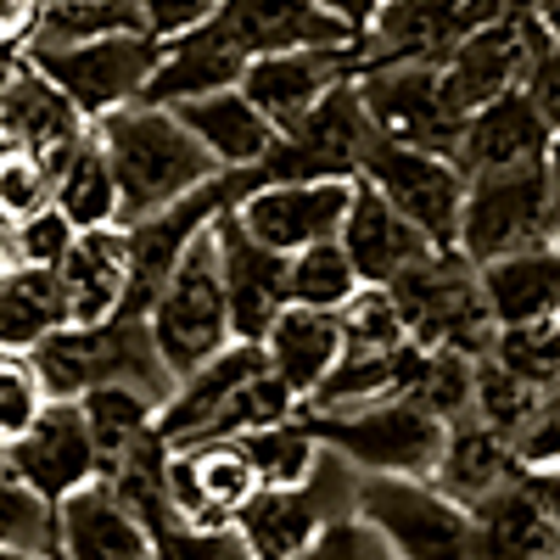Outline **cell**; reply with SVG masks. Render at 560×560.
I'll list each match as a JSON object with an SVG mask.
<instances>
[{
	"label": "cell",
	"instance_id": "cell-1",
	"mask_svg": "<svg viewBox=\"0 0 560 560\" xmlns=\"http://www.w3.org/2000/svg\"><path fill=\"white\" fill-rule=\"evenodd\" d=\"M107 152L113 185H118V224H140L163 208H174L179 197L202 191L208 179H219L224 168L179 129V118L168 107L152 102H129L107 118L90 124Z\"/></svg>",
	"mask_w": 560,
	"mask_h": 560
},
{
	"label": "cell",
	"instance_id": "cell-2",
	"mask_svg": "<svg viewBox=\"0 0 560 560\" xmlns=\"http://www.w3.org/2000/svg\"><path fill=\"white\" fill-rule=\"evenodd\" d=\"M533 247H555V158L499 174H465L454 253L465 264H493Z\"/></svg>",
	"mask_w": 560,
	"mask_h": 560
},
{
	"label": "cell",
	"instance_id": "cell-3",
	"mask_svg": "<svg viewBox=\"0 0 560 560\" xmlns=\"http://www.w3.org/2000/svg\"><path fill=\"white\" fill-rule=\"evenodd\" d=\"M28 364L39 370V382L51 398H79L90 387H140L152 398H168V370L152 353L147 319L140 314H113L107 325H57L39 348H28Z\"/></svg>",
	"mask_w": 560,
	"mask_h": 560
},
{
	"label": "cell",
	"instance_id": "cell-4",
	"mask_svg": "<svg viewBox=\"0 0 560 560\" xmlns=\"http://www.w3.org/2000/svg\"><path fill=\"white\" fill-rule=\"evenodd\" d=\"M387 298L404 319V337L415 348H443V353H465L482 359L493 342V314L482 303L477 287V264H465L454 247L448 253H427L420 264H409L404 275L387 280Z\"/></svg>",
	"mask_w": 560,
	"mask_h": 560
},
{
	"label": "cell",
	"instance_id": "cell-5",
	"mask_svg": "<svg viewBox=\"0 0 560 560\" xmlns=\"http://www.w3.org/2000/svg\"><path fill=\"white\" fill-rule=\"evenodd\" d=\"M147 337L158 364L168 370V382H179L185 370H197L202 359H213L230 342V308H224V287H219V258H213V236L208 224L191 236V247L179 253V264L168 269V280L147 303Z\"/></svg>",
	"mask_w": 560,
	"mask_h": 560
},
{
	"label": "cell",
	"instance_id": "cell-6",
	"mask_svg": "<svg viewBox=\"0 0 560 560\" xmlns=\"http://www.w3.org/2000/svg\"><path fill=\"white\" fill-rule=\"evenodd\" d=\"M308 432L319 438V448L359 465L364 477H432L438 448L448 438L443 420L409 393L337 409V415H308Z\"/></svg>",
	"mask_w": 560,
	"mask_h": 560
},
{
	"label": "cell",
	"instance_id": "cell-7",
	"mask_svg": "<svg viewBox=\"0 0 560 560\" xmlns=\"http://www.w3.org/2000/svg\"><path fill=\"white\" fill-rule=\"evenodd\" d=\"M348 504L387 560H471V510H459L427 477H359Z\"/></svg>",
	"mask_w": 560,
	"mask_h": 560
},
{
	"label": "cell",
	"instance_id": "cell-8",
	"mask_svg": "<svg viewBox=\"0 0 560 560\" xmlns=\"http://www.w3.org/2000/svg\"><path fill=\"white\" fill-rule=\"evenodd\" d=\"M23 57L79 107L84 124H96L140 102V90H147L163 57V39L129 28V34H102V39H79V45H28Z\"/></svg>",
	"mask_w": 560,
	"mask_h": 560
},
{
	"label": "cell",
	"instance_id": "cell-9",
	"mask_svg": "<svg viewBox=\"0 0 560 560\" xmlns=\"http://www.w3.org/2000/svg\"><path fill=\"white\" fill-rule=\"evenodd\" d=\"M370 140H376V129L364 118V102H359L353 79H342L292 129L275 135L269 158L253 174L258 179H359Z\"/></svg>",
	"mask_w": 560,
	"mask_h": 560
},
{
	"label": "cell",
	"instance_id": "cell-10",
	"mask_svg": "<svg viewBox=\"0 0 560 560\" xmlns=\"http://www.w3.org/2000/svg\"><path fill=\"white\" fill-rule=\"evenodd\" d=\"M359 179L376 191L393 213H404L420 236L438 253L454 247V224H459V197H465V174L454 168V158L443 152H420V147H398V140H370Z\"/></svg>",
	"mask_w": 560,
	"mask_h": 560
},
{
	"label": "cell",
	"instance_id": "cell-11",
	"mask_svg": "<svg viewBox=\"0 0 560 560\" xmlns=\"http://www.w3.org/2000/svg\"><path fill=\"white\" fill-rule=\"evenodd\" d=\"M348 197H353V179H258L253 174V185L230 202V213L258 247L292 258L314 242L337 236Z\"/></svg>",
	"mask_w": 560,
	"mask_h": 560
},
{
	"label": "cell",
	"instance_id": "cell-12",
	"mask_svg": "<svg viewBox=\"0 0 560 560\" xmlns=\"http://www.w3.org/2000/svg\"><path fill=\"white\" fill-rule=\"evenodd\" d=\"M555 34L549 23L538 18H493V23H477L448 39V51L432 62L438 68V90L454 118L477 113L482 102L504 96V90L522 84V68L533 57V45Z\"/></svg>",
	"mask_w": 560,
	"mask_h": 560
},
{
	"label": "cell",
	"instance_id": "cell-13",
	"mask_svg": "<svg viewBox=\"0 0 560 560\" xmlns=\"http://www.w3.org/2000/svg\"><path fill=\"white\" fill-rule=\"evenodd\" d=\"M353 90L364 102V118L382 140L398 147H420V152H454L459 118L448 113L443 90H438V68L432 62H370L353 73Z\"/></svg>",
	"mask_w": 560,
	"mask_h": 560
},
{
	"label": "cell",
	"instance_id": "cell-14",
	"mask_svg": "<svg viewBox=\"0 0 560 560\" xmlns=\"http://www.w3.org/2000/svg\"><path fill=\"white\" fill-rule=\"evenodd\" d=\"M163 493H168V516L185 527H230L236 510L258 493L253 465L236 438H202V443H179L163 459Z\"/></svg>",
	"mask_w": 560,
	"mask_h": 560
},
{
	"label": "cell",
	"instance_id": "cell-15",
	"mask_svg": "<svg viewBox=\"0 0 560 560\" xmlns=\"http://www.w3.org/2000/svg\"><path fill=\"white\" fill-rule=\"evenodd\" d=\"M359 73V39L348 45H292V51L253 57L236 79L242 96L269 118V129H292L319 96H331L342 79Z\"/></svg>",
	"mask_w": 560,
	"mask_h": 560
},
{
	"label": "cell",
	"instance_id": "cell-16",
	"mask_svg": "<svg viewBox=\"0 0 560 560\" xmlns=\"http://www.w3.org/2000/svg\"><path fill=\"white\" fill-rule=\"evenodd\" d=\"M208 39L219 51L247 68L253 57H269V51H292V45H348L359 39L353 28H342L319 0H219V12L208 23Z\"/></svg>",
	"mask_w": 560,
	"mask_h": 560
},
{
	"label": "cell",
	"instance_id": "cell-17",
	"mask_svg": "<svg viewBox=\"0 0 560 560\" xmlns=\"http://www.w3.org/2000/svg\"><path fill=\"white\" fill-rule=\"evenodd\" d=\"M7 477L23 482L28 493H39L45 504H57L79 482L102 477L96 438H90L84 409L73 398H51V404L34 415V427L7 443Z\"/></svg>",
	"mask_w": 560,
	"mask_h": 560
},
{
	"label": "cell",
	"instance_id": "cell-18",
	"mask_svg": "<svg viewBox=\"0 0 560 560\" xmlns=\"http://www.w3.org/2000/svg\"><path fill=\"white\" fill-rule=\"evenodd\" d=\"M208 236H213L219 287H224V308H230V342H258L269 331V319L287 308V258L258 247L230 208H219L208 219Z\"/></svg>",
	"mask_w": 560,
	"mask_h": 560
},
{
	"label": "cell",
	"instance_id": "cell-19",
	"mask_svg": "<svg viewBox=\"0 0 560 560\" xmlns=\"http://www.w3.org/2000/svg\"><path fill=\"white\" fill-rule=\"evenodd\" d=\"M51 560H152V527L90 477L51 504Z\"/></svg>",
	"mask_w": 560,
	"mask_h": 560
},
{
	"label": "cell",
	"instance_id": "cell-20",
	"mask_svg": "<svg viewBox=\"0 0 560 560\" xmlns=\"http://www.w3.org/2000/svg\"><path fill=\"white\" fill-rule=\"evenodd\" d=\"M448 158H454L459 174L527 168V163L555 158V124L522 96V90H504V96H493L477 113L459 118V135H454Z\"/></svg>",
	"mask_w": 560,
	"mask_h": 560
},
{
	"label": "cell",
	"instance_id": "cell-21",
	"mask_svg": "<svg viewBox=\"0 0 560 560\" xmlns=\"http://www.w3.org/2000/svg\"><path fill=\"white\" fill-rule=\"evenodd\" d=\"M555 477H510L471 510V560H555Z\"/></svg>",
	"mask_w": 560,
	"mask_h": 560
},
{
	"label": "cell",
	"instance_id": "cell-22",
	"mask_svg": "<svg viewBox=\"0 0 560 560\" xmlns=\"http://www.w3.org/2000/svg\"><path fill=\"white\" fill-rule=\"evenodd\" d=\"M51 275H57L68 325H107L113 314H124V298H129V236H124V224L73 230V242L51 264Z\"/></svg>",
	"mask_w": 560,
	"mask_h": 560
},
{
	"label": "cell",
	"instance_id": "cell-23",
	"mask_svg": "<svg viewBox=\"0 0 560 560\" xmlns=\"http://www.w3.org/2000/svg\"><path fill=\"white\" fill-rule=\"evenodd\" d=\"M337 242H342V253H348V264L359 275V287H387L393 275H404L409 264L438 253L404 213H393L376 191H370L364 179H353V197H348Z\"/></svg>",
	"mask_w": 560,
	"mask_h": 560
},
{
	"label": "cell",
	"instance_id": "cell-24",
	"mask_svg": "<svg viewBox=\"0 0 560 560\" xmlns=\"http://www.w3.org/2000/svg\"><path fill=\"white\" fill-rule=\"evenodd\" d=\"M84 129H90V124L79 118V107L62 96V90L45 79L28 57H12L7 84H0V140L28 147V152H39L45 163H57Z\"/></svg>",
	"mask_w": 560,
	"mask_h": 560
},
{
	"label": "cell",
	"instance_id": "cell-25",
	"mask_svg": "<svg viewBox=\"0 0 560 560\" xmlns=\"http://www.w3.org/2000/svg\"><path fill=\"white\" fill-rule=\"evenodd\" d=\"M168 113L179 118V129L191 135L224 174H253L269 158V147H275L269 118L242 96L236 84H230V90H202V96H185Z\"/></svg>",
	"mask_w": 560,
	"mask_h": 560
},
{
	"label": "cell",
	"instance_id": "cell-26",
	"mask_svg": "<svg viewBox=\"0 0 560 560\" xmlns=\"http://www.w3.org/2000/svg\"><path fill=\"white\" fill-rule=\"evenodd\" d=\"M325 522H337V516H331V504H325L319 471H314L308 488H258L236 510V522H230V527L242 533L253 560H298L319 538Z\"/></svg>",
	"mask_w": 560,
	"mask_h": 560
},
{
	"label": "cell",
	"instance_id": "cell-27",
	"mask_svg": "<svg viewBox=\"0 0 560 560\" xmlns=\"http://www.w3.org/2000/svg\"><path fill=\"white\" fill-rule=\"evenodd\" d=\"M258 353H264V370H269V376L287 387L298 404L314 398V387L325 382V370H331L337 353H342L337 314L287 303V308L269 319V331L258 337Z\"/></svg>",
	"mask_w": 560,
	"mask_h": 560
},
{
	"label": "cell",
	"instance_id": "cell-28",
	"mask_svg": "<svg viewBox=\"0 0 560 560\" xmlns=\"http://www.w3.org/2000/svg\"><path fill=\"white\" fill-rule=\"evenodd\" d=\"M510 477H522L516 454L499 432H488L482 420H454L443 448H438V465H432V488L448 493L459 510H477L488 493H499Z\"/></svg>",
	"mask_w": 560,
	"mask_h": 560
},
{
	"label": "cell",
	"instance_id": "cell-29",
	"mask_svg": "<svg viewBox=\"0 0 560 560\" xmlns=\"http://www.w3.org/2000/svg\"><path fill=\"white\" fill-rule=\"evenodd\" d=\"M477 287L493 314V325H538L555 319L560 308V275H555V247L510 253L493 264H477Z\"/></svg>",
	"mask_w": 560,
	"mask_h": 560
},
{
	"label": "cell",
	"instance_id": "cell-30",
	"mask_svg": "<svg viewBox=\"0 0 560 560\" xmlns=\"http://www.w3.org/2000/svg\"><path fill=\"white\" fill-rule=\"evenodd\" d=\"M51 208L73 230L118 224V185H113V168H107V152H102L96 129H84L73 147L51 163Z\"/></svg>",
	"mask_w": 560,
	"mask_h": 560
},
{
	"label": "cell",
	"instance_id": "cell-31",
	"mask_svg": "<svg viewBox=\"0 0 560 560\" xmlns=\"http://www.w3.org/2000/svg\"><path fill=\"white\" fill-rule=\"evenodd\" d=\"M57 325H68L57 275L39 264H0V353H28Z\"/></svg>",
	"mask_w": 560,
	"mask_h": 560
},
{
	"label": "cell",
	"instance_id": "cell-32",
	"mask_svg": "<svg viewBox=\"0 0 560 560\" xmlns=\"http://www.w3.org/2000/svg\"><path fill=\"white\" fill-rule=\"evenodd\" d=\"M236 443H242V454L253 465L258 488H308L314 471H319V459H325L319 438L308 432V420H298V415L275 420V427H264V432H247Z\"/></svg>",
	"mask_w": 560,
	"mask_h": 560
},
{
	"label": "cell",
	"instance_id": "cell-33",
	"mask_svg": "<svg viewBox=\"0 0 560 560\" xmlns=\"http://www.w3.org/2000/svg\"><path fill=\"white\" fill-rule=\"evenodd\" d=\"M73 404L84 409V427H90V438H96V454H102V465H107V459H118L129 443H140V438L152 432V415H158L163 398L140 393V387H124V382H107V387L79 393Z\"/></svg>",
	"mask_w": 560,
	"mask_h": 560
},
{
	"label": "cell",
	"instance_id": "cell-34",
	"mask_svg": "<svg viewBox=\"0 0 560 560\" xmlns=\"http://www.w3.org/2000/svg\"><path fill=\"white\" fill-rule=\"evenodd\" d=\"M359 292V275L342 253V242H314L303 253L287 258V303L298 308H325V314H337L348 298Z\"/></svg>",
	"mask_w": 560,
	"mask_h": 560
},
{
	"label": "cell",
	"instance_id": "cell-35",
	"mask_svg": "<svg viewBox=\"0 0 560 560\" xmlns=\"http://www.w3.org/2000/svg\"><path fill=\"white\" fill-rule=\"evenodd\" d=\"M140 28L135 0H39V28L28 45H79Z\"/></svg>",
	"mask_w": 560,
	"mask_h": 560
},
{
	"label": "cell",
	"instance_id": "cell-36",
	"mask_svg": "<svg viewBox=\"0 0 560 560\" xmlns=\"http://www.w3.org/2000/svg\"><path fill=\"white\" fill-rule=\"evenodd\" d=\"M488 359L499 370H510L516 382L538 387V393H555V319H538V325H499L493 342H488Z\"/></svg>",
	"mask_w": 560,
	"mask_h": 560
},
{
	"label": "cell",
	"instance_id": "cell-37",
	"mask_svg": "<svg viewBox=\"0 0 560 560\" xmlns=\"http://www.w3.org/2000/svg\"><path fill=\"white\" fill-rule=\"evenodd\" d=\"M337 331H342V348H398V342H409L387 287H359L337 308Z\"/></svg>",
	"mask_w": 560,
	"mask_h": 560
},
{
	"label": "cell",
	"instance_id": "cell-38",
	"mask_svg": "<svg viewBox=\"0 0 560 560\" xmlns=\"http://www.w3.org/2000/svg\"><path fill=\"white\" fill-rule=\"evenodd\" d=\"M0 549L51 555V504L0 471Z\"/></svg>",
	"mask_w": 560,
	"mask_h": 560
},
{
	"label": "cell",
	"instance_id": "cell-39",
	"mask_svg": "<svg viewBox=\"0 0 560 560\" xmlns=\"http://www.w3.org/2000/svg\"><path fill=\"white\" fill-rule=\"evenodd\" d=\"M45 404H51V393H45L28 353H0V448L12 438H23Z\"/></svg>",
	"mask_w": 560,
	"mask_h": 560
},
{
	"label": "cell",
	"instance_id": "cell-40",
	"mask_svg": "<svg viewBox=\"0 0 560 560\" xmlns=\"http://www.w3.org/2000/svg\"><path fill=\"white\" fill-rule=\"evenodd\" d=\"M152 560H253L236 527H185L163 522L152 533Z\"/></svg>",
	"mask_w": 560,
	"mask_h": 560
},
{
	"label": "cell",
	"instance_id": "cell-41",
	"mask_svg": "<svg viewBox=\"0 0 560 560\" xmlns=\"http://www.w3.org/2000/svg\"><path fill=\"white\" fill-rule=\"evenodd\" d=\"M73 242V224L57 213V208H45L12 230H0V247H7V264H39V269H51Z\"/></svg>",
	"mask_w": 560,
	"mask_h": 560
},
{
	"label": "cell",
	"instance_id": "cell-42",
	"mask_svg": "<svg viewBox=\"0 0 560 560\" xmlns=\"http://www.w3.org/2000/svg\"><path fill=\"white\" fill-rule=\"evenodd\" d=\"M298 560H387V549L376 544V533H370L364 522L337 516V522L319 527V538H314Z\"/></svg>",
	"mask_w": 560,
	"mask_h": 560
},
{
	"label": "cell",
	"instance_id": "cell-43",
	"mask_svg": "<svg viewBox=\"0 0 560 560\" xmlns=\"http://www.w3.org/2000/svg\"><path fill=\"white\" fill-rule=\"evenodd\" d=\"M219 12V0H135V18H140V34L152 39H174L185 28H197Z\"/></svg>",
	"mask_w": 560,
	"mask_h": 560
},
{
	"label": "cell",
	"instance_id": "cell-44",
	"mask_svg": "<svg viewBox=\"0 0 560 560\" xmlns=\"http://www.w3.org/2000/svg\"><path fill=\"white\" fill-rule=\"evenodd\" d=\"M34 28H39V0H0V62L23 57Z\"/></svg>",
	"mask_w": 560,
	"mask_h": 560
},
{
	"label": "cell",
	"instance_id": "cell-45",
	"mask_svg": "<svg viewBox=\"0 0 560 560\" xmlns=\"http://www.w3.org/2000/svg\"><path fill=\"white\" fill-rule=\"evenodd\" d=\"M319 7L331 12L342 28H353V34H359L370 18H376V7H382V0H319Z\"/></svg>",
	"mask_w": 560,
	"mask_h": 560
},
{
	"label": "cell",
	"instance_id": "cell-46",
	"mask_svg": "<svg viewBox=\"0 0 560 560\" xmlns=\"http://www.w3.org/2000/svg\"><path fill=\"white\" fill-rule=\"evenodd\" d=\"M0 560H51V555H23V549H0Z\"/></svg>",
	"mask_w": 560,
	"mask_h": 560
},
{
	"label": "cell",
	"instance_id": "cell-47",
	"mask_svg": "<svg viewBox=\"0 0 560 560\" xmlns=\"http://www.w3.org/2000/svg\"><path fill=\"white\" fill-rule=\"evenodd\" d=\"M7 68H12V62H0V84H7Z\"/></svg>",
	"mask_w": 560,
	"mask_h": 560
},
{
	"label": "cell",
	"instance_id": "cell-48",
	"mask_svg": "<svg viewBox=\"0 0 560 560\" xmlns=\"http://www.w3.org/2000/svg\"><path fill=\"white\" fill-rule=\"evenodd\" d=\"M0 264H7V247H0Z\"/></svg>",
	"mask_w": 560,
	"mask_h": 560
}]
</instances>
